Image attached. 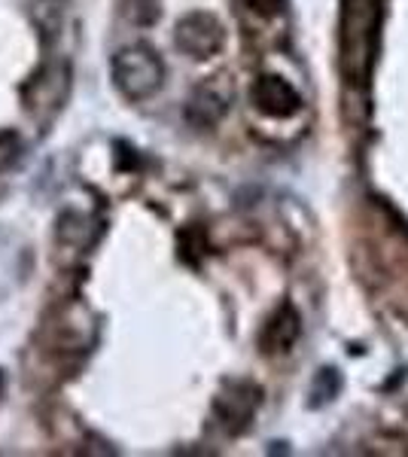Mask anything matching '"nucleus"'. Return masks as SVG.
Segmentation results:
<instances>
[{
    "instance_id": "1",
    "label": "nucleus",
    "mask_w": 408,
    "mask_h": 457,
    "mask_svg": "<svg viewBox=\"0 0 408 457\" xmlns=\"http://www.w3.org/2000/svg\"><path fill=\"white\" fill-rule=\"evenodd\" d=\"M381 0H345L341 16V68L354 86L369 83L381 34Z\"/></svg>"
},
{
    "instance_id": "2",
    "label": "nucleus",
    "mask_w": 408,
    "mask_h": 457,
    "mask_svg": "<svg viewBox=\"0 0 408 457\" xmlns=\"http://www.w3.org/2000/svg\"><path fill=\"white\" fill-rule=\"evenodd\" d=\"M165 64L150 46H129L113 58V83L129 101H146L162 88Z\"/></svg>"
},
{
    "instance_id": "3",
    "label": "nucleus",
    "mask_w": 408,
    "mask_h": 457,
    "mask_svg": "<svg viewBox=\"0 0 408 457\" xmlns=\"http://www.w3.org/2000/svg\"><path fill=\"white\" fill-rule=\"evenodd\" d=\"M177 46L183 49L192 58H207L213 55L222 46L226 34H222V25L211 12H192L177 25Z\"/></svg>"
},
{
    "instance_id": "4",
    "label": "nucleus",
    "mask_w": 408,
    "mask_h": 457,
    "mask_svg": "<svg viewBox=\"0 0 408 457\" xmlns=\"http://www.w3.org/2000/svg\"><path fill=\"white\" fill-rule=\"evenodd\" d=\"M254 101L256 107L262 110L265 116H274V120H284V116H293L299 110L302 98L287 79L280 77H262L256 79L254 86Z\"/></svg>"
},
{
    "instance_id": "5",
    "label": "nucleus",
    "mask_w": 408,
    "mask_h": 457,
    "mask_svg": "<svg viewBox=\"0 0 408 457\" xmlns=\"http://www.w3.org/2000/svg\"><path fill=\"white\" fill-rule=\"evenodd\" d=\"M259 403V390L254 385H232L229 387V394H222L217 400V411L222 418V424L232 427V430H238L250 421V415H254Z\"/></svg>"
},
{
    "instance_id": "6",
    "label": "nucleus",
    "mask_w": 408,
    "mask_h": 457,
    "mask_svg": "<svg viewBox=\"0 0 408 457\" xmlns=\"http://www.w3.org/2000/svg\"><path fill=\"white\" fill-rule=\"evenodd\" d=\"M299 338V317H296L293 308H284L274 320L265 327L262 333V348L269 353H278V351H289V345Z\"/></svg>"
},
{
    "instance_id": "7",
    "label": "nucleus",
    "mask_w": 408,
    "mask_h": 457,
    "mask_svg": "<svg viewBox=\"0 0 408 457\" xmlns=\"http://www.w3.org/2000/svg\"><path fill=\"white\" fill-rule=\"evenodd\" d=\"M21 156V141L16 131H0V171H6L10 165H16Z\"/></svg>"
},
{
    "instance_id": "8",
    "label": "nucleus",
    "mask_w": 408,
    "mask_h": 457,
    "mask_svg": "<svg viewBox=\"0 0 408 457\" xmlns=\"http://www.w3.org/2000/svg\"><path fill=\"white\" fill-rule=\"evenodd\" d=\"M247 4L259 16H278V12L284 10V0H247Z\"/></svg>"
}]
</instances>
